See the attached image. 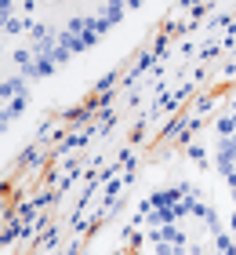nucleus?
<instances>
[{"mask_svg":"<svg viewBox=\"0 0 236 255\" xmlns=\"http://www.w3.org/2000/svg\"><path fill=\"white\" fill-rule=\"evenodd\" d=\"M29 55L22 48V40L7 29L4 15H0V131L26 110L29 102Z\"/></svg>","mask_w":236,"mask_h":255,"instance_id":"f257e3e1","label":"nucleus"}]
</instances>
